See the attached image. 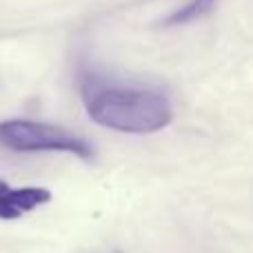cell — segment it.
Here are the masks:
<instances>
[{"label":"cell","mask_w":253,"mask_h":253,"mask_svg":"<svg viewBox=\"0 0 253 253\" xmlns=\"http://www.w3.org/2000/svg\"><path fill=\"white\" fill-rule=\"evenodd\" d=\"M80 93L89 118L118 133H156L173 120V107L160 89L83 74Z\"/></svg>","instance_id":"6da1fadb"},{"label":"cell","mask_w":253,"mask_h":253,"mask_svg":"<svg viewBox=\"0 0 253 253\" xmlns=\"http://www.w3.org/2000/svg\"><path fill=\"white\" fill-rule=\"evenodd\" d=\"M213 2L215 0H191L187 7L178 9L175 13H171L169 18L165 20L167 27H175V25H182V22H191V20H198L202 18L205 13H209L213 9Z\"/></svg>","instance_id":"277c9868"},{"label":"cell","mask_w":253,"mask_h":253,"mask_svg":"<svg viewBox=\"0 0 253 253\" xmlns=\"http://www.w3.org/2000/svg\"><path fill=\"white\" fill-rule=\"evenodd\" d=\"M49 200L51 191L44 187H11L0 180V220H18Z\"/></svg>","instance_id":"3957f363"},{"label":"cell","mask_w":253,"mask_h":253,"mask_svg":"<svg viewBox=\"0 0 253 253\" xmlns=\"http://www.w3.org/2000/svg\"><path fill=\"white\" fill-rule=\"evenodd\" d=\"M0 147L20 153H69L80 160H93L96 149L74 131L36 120H2Z\"/></svg>","instance_id":"7a4b0ae2"}]
</instances>
